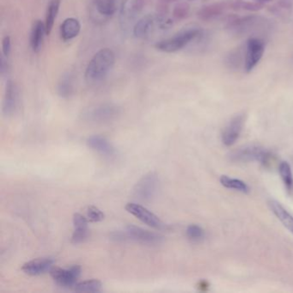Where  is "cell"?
<instances>
[{"label": "cell", "instance_id": "19", "mask_svg": "<svg viewBox=\"0 0 293 293\" xmlns=\"http://www.w3.org/2000/svg\"><path fill=\"white\" fill-rule=\"evenodd\" d=\"M58 95L62 98H70L74 93V77L71 72H65L57 84Z\"/></svg>", "mask_w": 293, "mask_h": 293}, {"label": "cell", "instance_id": "11", "mask_svg": "<svg viewBox=\"0 0 293 293\" xmlns=\"http://www.w3.org/2000/svg\"><path fill=\"white\" fill-rule=\"evenodd\" d=\"M271 156L272 155L265 149L260 148L257 146H248L235 151L231 157L233 160L242 162L258 161L265 165L269 162Z\"/></svg>", "mask_w": 293, "mask_h": 293}, {"label": "cell", "instance_id": "21", "mask_svg": "<svg viewBox=\"0 0 293 293\" xmlns=\"http://www.w3.org/2000/svg\"><path fill=\"white\" fill-rule=\"evenodd\" d=\"M60 0H51L48 5L47 13H46V20H45V26L47 35H50L51 31L53 30L54 22L56 20L57 16L59 13Z\"/></svg>", "mask_w": 293, "mask_h": 293}, {"label": "cell", "instance_id": "26", "mask_svg": "<svg viewBox=\"0 0 293 293\" xmlns=\"http://www.w3.org/2000/svg\"><path fill=\"white\" fill-rule=\"evenodd\" d=\"M186 237L191 241L198 242L204 237V231L199 225H191L186 229Z\"/></svg>", "mask_w": 293, "mask_h": 293}, {"label": "cell", "instance_id": "4", "mask_svg": "<svg viewBox=\"0 0 293 293\" xmlns=\"http://www.w3.org/2000/svg\"><path fill=\"white\" fill-rule=\"evenodd\" d=\"M202 30L196 28H190L181 30L170 38L164 39L157 42L155 48L163 53H175L186 48L187 45L202 36Z\"/></svg>", "mask_w": 293, "mask_h": 293}, {"label": "cell", "instance_id": "1", "mask_svg": "<svg viewBox=\"0 0 293 293\" xmlns=\"http://www.w3.org/2000/svg\"><path fill=\"white\" fill-rule=\"evenodd\" d=\"M116 62V54L110 48L98 51L86 67L84 78L86 83L95 85L104 82L109 76Z\"/></svg>", "mask_w": 293, "mask_h": 293}, {"label": "cell", "instance_id": "2", "mask_svg": "<svg viewBox=\"0 0 293 293\" xmlns=\"http://www.w3.org/2000/svg\"><path fill=\"white\" fill-rule=\"evenodd\" d=\"M173 25L172 19L163 14H149L140 18L133 28L134 36L146 40L169 30Z\"/></svg>", "mask_w": 293, "mask_h": 293}, {"label": "cell", "instance_id": "7", "mask_svg": "<svg viewBox=\"0 0 293 293\" xmlns=\"http://www.w3.org/2000/svg\"><path fill=\"white\" fill-rule=\"evenodd\" d=\"M159 178L154 172L144 175L133 187V196L139 202H151L157 196L159 188Z\"/></svg>", "mask_w": 293, "mask_h": 293}, {"label": "cell", "instance_id": "10", "mask_svg": "<svg viewBox=\"0 0 293 293\" xmlns=\"http://www.w3.org/2000/svg\"><path fill=\"white\" fill-rule=\"evenodd\" d=\"M51 276L58 285L64 288H72L82 272L79 265H74L70 268H52Z\"/></svg>", "mask_w": 293, "mask_h": 293}, {"label": "cell", "instance_id": "13", "mask_svg": "<svg viewBox=\"0 0 293 293\" xmlns=\"http://www.w3.org/2000/svg\"><path fill=\"white\" fill-rule=\"evenodd\" d=\"M18 102H19V91L17 83L8 80L6 85L5 95L3 101V114L6 117H10L15 114L18 110Z\"/></svg>", "mask_w": 293, "mask_h": 293}, {"label": "cell", "instance_id": "12", "mask_svg": "<svg viewBox=\"0 0 293 293\" xmlns=\"http://www.w3.org/2000/svg\"><path fill=\"white\" fill-rule=\"evenodd\" d=\"M265 52V43L260 38H250L247 42L245 57V70L247 72L255 68L260 62Z\"/></svg>", "mask_w": 293, "mask_h": 293}, {"label": "cell", "instance_id": "30", "mask_svg": "<svg viewBox=\"0 0 293 293\" xmlns=\"http://www.w3.org/2000/svg\"><path fill=\"white\" fill-rule=\"evenodd\" d=\"M11 52H12V41L10 36H5L2 41V55L6 58H9Z\"/></svg>", "mask_w": 293, "mask_h": 293}, {"label": "cell", "instance_id": "3", "mask_svg": "<svg viewBox=\"0 0 293 293\" xmlns=\"http://www.w3.org/2000/svg\"><path fill=\"white\" fill-rule=\"evenodd\" d=\"M111 239L116 242L133 241L145 245H158L163 242V237L136 225H128L124 231L113 232Z\"/></svg>", "mask_w": 293, "mask_h": 293}, {"label": "cell", "instance_id": "16", "mask_svg": "<svg viewBox=\"0 0 293 293\" xmlns=\"http://www.w3.org/2000/svg\"><path fill=\"white\" fill-rule=\"evenodd\" d=\"M87 145H89V148L97 151L104 157H114L116 153L114 145L106 138L100 135H93L88 138Z\"/></svg>", "mask_w": 293, "mask_h": 293}, {"label": "cell", "instance_id": "25", "mask_svg": "<svg viewBox=\"0 0 293 293\" xmlns=\"http://www.w3.org/2000/svg\"><path fill=\"white\" fill-rule=\"evenodd\" d=\"M223 6L220 4L206 6L199 12V18L202 20H209L222 12Z\"/></svg>", "mask_w": 293, "mask_h": 293}, {"label": "cell", "instance_id": "17", "mask_svg": "<svg viewBox=\"0 0 293 293\" xmlns=\"http://www.w3.org/2000/svg\"><path fill=\"white\" fill-rule=\"evenodd\" d=\"M45 35H47L45 23H43L42 20H36L33 24L31 31H30V47L32 48L33 52L39 53L42 50L43 42H44Z\"/></svg>", "mask_w": 293, "mask_h": 293}, {"label": "cell", "instance_id": "6", "mask_svg": "<svg viewBox=\"0 0 293 293\" xmlns=\"http://www.w3.org/2000/svg\"><path fill=\"white\" fill-rule=\"evenodd\" d=\"M144 7V0H123L122 7L120 9V26L123 32L128 33L139 21L140 13Z\"/></svg>", "mask_w": 293, "mask_h": 293}, {"label": "cell", "instance_id": "15", "mask_svg": "<svg viewBox=\"0 0 293 293\" xmlns=\"http://www.w3.org/2000/svg\"><path fill=\"white\" fill-rule=\"evenodd\" d=\"M243 123L244 116H237L234 119H232L228 126L225 128L223 133L222 140L226 146H231L236 143L243 129Z\"/></svg>", "mask_w": 293, "mask_h": 293}, {"label": "cell", "instance_id": "18", "mask_svg": "<svg viewBox=\"0 0 293 293\" xmlns=\"http://www.w3.org/2000/svg\"><path fill=\"white\" fill-rule=\"evenodd\" d=\"M81 30L79 21L74 18H66L60 26V36L63 41H71L78 36Z\"/></svg>", "mask_w": 293, "mask_h": 293}, {"label": "cell", "instance_id": "29", "mask_svg": "<svg viewBox=\"0 0 293 293\" xmlns=\"http://www.w3.org/2000/svg\"><path fill=\"white\" fill-rule=\"evenodd\" d=\"M189 12V6L186 3H179L175 6L173 11V16L175 19L181 20L186 18Z\"/></svg>", "mask_w": 293, "mask_h": 293}, {"label": "cell", "instance_id": "24", "mask_svg": "<svg viewBox=\"0 0 293 293\" xmlns=\"http://www.w3.org/2000/svg\"><path fill=\"white\" fill-rule=\"evenodd\" d=\"M278 170L282 180L284 181V186L288 191H291L293 189V177L290 164L287 162H282L279 164Z\"/></svg>", "mask_w": 293, "mask_h": 293}, {"label": "cell", "instance_id": "14", "mask_svg": "<svg viewBox=\"0 0 293 293\" xmlns=\"http://www.w3.org/2000/svg\"><path fill=\"white\" fill-rule=\"evenodd\" d=\"M54 262L55 260L52 257L38 258L24 264L22 266V270L28 275H42L48 271H51Z\"/></svg>", "mask_w": 293, "mask_h": 293}, {"label": "cell", "instance_id": "20", "mask_svg": "<svg viewBox=\"0 0 293 293\" xmlns=\"http://www.w3.org/2000/svg\"><path fill=\"white\" fill-rule=\"evenodd\" d=\"M269 208L272 210V213H274L277 218H278L280 222L284 225V227L289 230L293 234V216L285 210L281 205L275 201H270Z\"/></svg>", "mask_w": 293, "mask_h": 293}, {"label": "cell", "instance_id": "31", "mask_svg": "<svg viewBox=\"0 0 293 293\" xmlns=\"http://www.w3.org/2000/svg\"><path fill=\"white\" fill-rule=\"evenodd\" d=\"M9 63H8V58L2 55L0 59V73L2 77H5L9 72Z\"/></svg>", "mask_w": 293, "mask_h": 293}, {"label": "cell", "instance_id": "28", "mask_svg": "<svg viewBox=\"0 0 293 293\" xmlns=\"http://www.w3.org/2000/svg\"><path fill=\"white\" fill-rule=\"evenodd\" d=\"M88 222L89 220L86 217L83 216L80 213H75L73 215V225L74 231H89L88 230Z\"/></svg>", "mask_w": 293, "mask_h": 293}, {"label": "cell", "instance_id": "23", "mask_svg": "<svg viewBox=\"0 0 293 293\" xmlns=\"http://www.w3.org/2000/svg\"><path fill=\"white\" fill-rule=\"evenodd\" d=\"M220 183L230 189H236L244 193L249 192V186L244 181L235 178L229 177L227 175H222L220 177Z\"/></svg>", "mask_w": 293, "mask_h": 293}, {"label": "cell", "instance_id": "27", "mask_svg": "<svg viewBox=\"0 0 293 293\" xmlns=\"http://www.w3.org/2000/svg\"><path fill=\"white\" fill-rule=\"evenodd\" d=\"M86 218L88 219L89 222L97 223L103 221L105 218V215L99 208H95L94 206H90L87 209Z\"/></svg>", "mask_w": 293, "mask_h": 293}, {"label": "cell", "instance_id": "5", "mask_svg": "<svg viewBox=\"0 0 293 293\" xmlns=\"http://www.w3.org/2000/svg\"><path fill=\"white\" fill-rule=\"evenodd\" d=\"M121 109L116 104L105 103L89 107L83 113V120L90 123H105L117 118Z\"/></svg>", "mask_w": 293, "mask_h": 293}, {"label": "cell", "instance_id": "32", "mask_svg": "<svg viewBox=\"0 0 293 293\" xmlns=\"http://www.w3.org/2000/svg\"><path fill=\"white\" fill-rule=\"evenodd\" d=\"M256 1H267V0H256Z\"/></svg>", "mask_w": 293, "mask_h": 293}, {"label": "cell", "instance_id": "22", "mask_svg": "<svg viewBox=\"0 0 293 293\" xmlns=\"http://www.w3.org/2000/svg\"><path fill=\"white\" fill-rule=\"evenodd\" d=\"M103 284L97 279H89L85 281L77 282L72 289L77 292H98L101 291Z\"/></svg>", "mask_w": 293, "mask_h": 293}, {"label": "cell", "instance_id": "9", "mask_svg": "<svg viewBox=\"0 0 293 293\" xmlns=\"http://www.w3.org/2000/svg\"><path fill=\"white\" fill-rule=\"evenodd\" d=\"M126 210L150 227L157 230H165L167 228V225L157 215H155L154 213H151V211L144 208L141 205L128 203L126 206Z\"/></svg>", "mask_w": 293, "mask_h": 293}, {"label": "cell", "instance_id": "8", "mask_svg": "<svg viewBox=\"0 0 293 293\" xmlns=\"http://www.w3.org/2000/svg\"><path fill=\"white\" fill-rule=\"evenodd\" d=\"M123 0H91L90 17L95 23L110 20L122 7Z\"/></svg>", "mask_w": 293, "mask_h": 293}]
</instances>
